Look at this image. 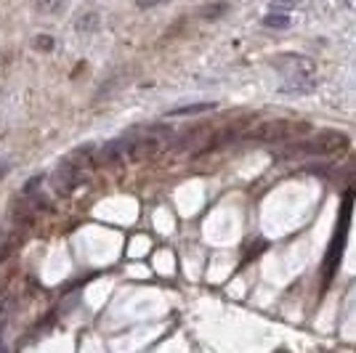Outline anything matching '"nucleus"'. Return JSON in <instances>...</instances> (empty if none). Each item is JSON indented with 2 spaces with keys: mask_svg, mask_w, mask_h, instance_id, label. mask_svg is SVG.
Masks as SVG:
<instances>
[{
  "mask_svg": "<svg viewBox=\"0 0 356 353\" xmlns=\"http://www.w3.org/2000/svg\"><path fill=\"white\" fill-rule=\"evenodd\" d=\"M309 133L306 122H290V120H271V122H261L252 131H248L245 136L250 141H261V144H284L290 138H298Z\"/></svg>",
  "mask_w": 356,
  "mask_h": 353,
  "instance_id": "nucleus-1",
  "label": "nucleus"
},
{
  "mask_svg": "<svg viewBox=\"0 0 356 353\" xmlns=\"http://www.w3.org/2000/svg\"><path fill=\"white\" fill-rule=\"evenodd\" d=\"M298 147H300V151L316 154V157H341L348 149V138L341 131H319L314 133L312 138L300 141Z\"/></svg>",
  "mask_w": 356,
  "mask_h": 353,
  "instance_id": "nucleus-2",
  "label": "nucleus"
},
{
  "mask_svg": "<svg viewBox=\"0 0 356 353\" xmlns=\"http://www.w3.org/2000/svg\"><path fill=\"white\" fill-rule=\"evenodd\" d=\"M274 69L282 74V80H309L314 77V61L290 54V56H277Z\"/></svg>",
  "mask_w": 356,
  "mask_h": 353,
  "instance_id": "nucleus-3",
  "label": "nucleus"
},
{
  "mask_svg": "<svg viewBox=\"0 0 356 353\" xmlns=\"http://www.w3.org/2000/svg\"><path fill=\"white\" fill-rule=\"evenodd\" d=\"M54 189L61 194V197H67V194H72L80 183H83V167H74L70 162L64 160L61 167H56V173H54Z\"/></svg>",
  "mask_w": 356,
  "mask_h": 353,
  "instance_id": "nucleus-4",
  "label": "nucleus"
},
{
  "mask_svg": "<svg viewBox=\"0 0 356 353\" xmlns=\"http://www.w3.org/2000/svg\"><path fill=\"white\" fill-rule=\"evenodd\" d=\"M74 27L77 32H83V35H93V32L102 27V19L96 11H86V14H80V19L74 22Z\"/></svg>",
  "mask_w": 356,
  "mask_h": 353,
  "instance_id": "nucleus-5",
  "label": "nucleus"
},
{
  "mask_svg": "<svg viewBox=\"0 0 356 353\" xmlns=\"http://www.w3.org/2000/svg\"><path fill=\"white\" fill-rule=\"evenodd\" d=\"M282 93H290V96H303V93H312L314 90V77L309 80H284L280 85Z\"/></svg>",
  "mask_w": 356,
  "mask_h": 353,
  "instance_id": "nucleus-6",
  "label": "nucleus"
},
{
  "mask_svg": "<svg viewBox=\"0 0 356 353\" xmlns=\"http://www.w3.org/2000/svg\"><path fill=\"white\" fill-rule=\"evenodd\" d=\"M210 109H216L213 101L192 104V106H178V109H170V117H186V115H200V112H210Z\"/></svg>",
  "mask_w": 356,
  "mask_h": 353,
  "instance_id": "nucleus-7",
  "label": "nucleus"
},
{
  "mask_svg": "<svg viewBox=\"0 0 356 353\" xmlns=\"http://www.w3.org/2000/svg\"><path fill=\"white\" fill-rule=\"evenodd\" d=\"M290 24H293L290 14H280V11H274V14L264 16V27H271V30H287Z\"/></svg>",
  "mask_w": 356,
  "mask_h": 353,
  "instance_id": "nucleus-8",
  "label": "nucleus"
},
{
  "mask_svg": "<svg viewBox=\"0 0 356 353\" xmlns=\"http://www.w3.org/2000/svg\"><path fill=\"white\" fill-rule=\"evenodd\" d=\"M226 11H229V6H226V3H208V6H202V8H200V19H205V22H216V19H221Z\"/></svg>",
  "mask_w": 356,
  "mask_h": 353,
  "instance_id": "nucleus-9",
  "label": "nucleus"
},
{
  "mask_svg": "<svg viewBox=\"0 0 356 353\" xmlns=\"http://www.w3.org/2000/svg\"><path fill=\"white\" fill-rule=\"evenodd\" d=\"M61 6H64V0H35V8L40 11V14H59Z\"/></svg>",
  "mask_w": 356,
  "mask_h": 353,
  "instance_id": "nucleus-10",
  "label": "nucleus"
},
{
  "mask_svg": "<svg viewBox=\"0 0 356 353\" xmlns=\"http://www.w3.org/2000/svg\"><path fill=\"white\" fill-rule=\"evenodd\" d=\"M35 45H38L40 51H51V48H54V38H51V35H38Z\"/></svg>",
  "mask_w": 356,
  "mask_h": 353,
  "instance_id": "nucleus-11",
  "label": "nucleus"
},
{
  "mask_svg": "<svg viewBox=\"0 0 356 353\" xmlns=\"http://www.w3.org/2000/svg\"><path fill=\"white\" fill-rule=\"evenodd\" d=\"M303 0H274V8H282V11H287V8H296V6H300Z\"/></svg>",
  "mask_w": 356,
  "mask_h": 353,
  "instance_id": "nucleus-12",
  "label": "nucleus"
},
{
  "mask_svg": "<svg viewBox=\"0 0 356 353\" xmlns=\"http://www.w3.org/2000/svg\"><path fill=\"white\" fill-rule=\"evenodd\" d=\"M160 3H165V0H136L138 8H154V6H160Z\"/></svg>",
  "mask_w": 356,
  "mask_h": 353,
  "instance_id": "nucleus-13",
  "label": "nucleus"
}]
</instances>
